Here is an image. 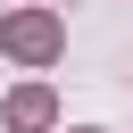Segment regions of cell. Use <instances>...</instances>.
Wrapping results in <instances>:
<instances>
[{
	"label": "cell",
	"mask_w": 133,
	"mask_h": 133,
	"mask_svg": "<svg viewBox=\"0 0 133 133\" xmlns=\"http://www.w3.org/2000/svg\"><path fill=\"white\" fill-rule=\"evenodd\" d=\"M0 50H8L17 66H58L66 25H58L50 8H8V17H0Z\"/></svg>",
	"instance_id": "cell-1"
},
{
	"label": "cell",
	"mask_w": 133,
	"mask_h": 133,
	"mask_svg": "<svg viewBox=\"0 0 133 133\" xmlns=\"http://www.w3.org/2000/svg\"><path fill=\"white\" fill-rule=\"evenodd\" d=\"M0 125H8V133H50V125H58V91H50V83H17L8 108H0Z\"/></svg>",
	"instance_id": "cell-2"
},
{
	"label": "cell",
	"mask_w": 133,
	"mask_h": 133,
	"mask_svg": "<svg viewBox=\"0 0 133 133\" xmlns=\"http://www.w3.org/2000/svg\"><path fill=\"white\" fill-rule=\"evenodd\" d=\"M75 133H100V125H75Z\"/></svg>",
	"instance_id": "cell-3"
}]
</instances>
